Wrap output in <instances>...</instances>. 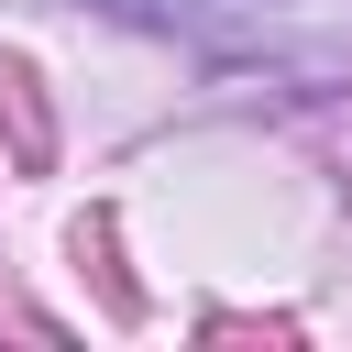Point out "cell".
Segmentation results:
<instances>
[{
  "label": "cell",
  "mask_w": 352,
  "mask_h": 352,
  "mask_svg": "<svg viewBox=\"0 0 352 352\" xmlns=\"http://www.w3.org/2000/svg\"><path fill=\"white\" fill-rule=\"evenodd\" d=\"M110 11H132V22H187V33H264L275 0H110Z\"/></svg>",
  "instance_id": "obj_1"
}]
</instances>
